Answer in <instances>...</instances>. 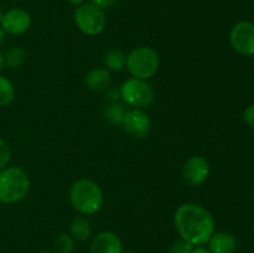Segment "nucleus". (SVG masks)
I'll return each mask as SVG.
<instances>
[{
    "label": "nucleus",
    "mask_w": 254,
    "mask_h": 253,
    "mask_svg": "<svg viewBox=\"0 0 254 253\" xmlns=\"http://www.w3.org/2000/svg\"><path fill=\"white\" fill-rule=\"evenodd\" d=\"M174 225L183 240L192 246L208 242L215 232V218L208 210L197 203H183L174 213Z\"/></svg>",
    "instance_id": "obj_1"
},
{
    "label": "nucleus",
    "mask_w": 254,
    "mask_h": 253,
    "mask_svg": "<svg viewBox=\"0 0 254 253\" xmlns=\"http://www.w3.org/2000/svg\"><path fill=\"white\" fill-rule=\"evenodd\" d=\"M69 201L79 215H94L103 206V191L96 181L86 178L78 179L69 189Z\"/></svg>",
    "instance_id": "obj_2"
},
{
    "label": "nucleus",
    "mask_w": 254,
    "mask_h": 253,
    "mask_svg": "<svg viewBox=\"0 0 254 253\" xmlns=\"http://www.w3.org/2000/svg\"><path fill=\"white\" fill-rule=\"evenodd\" d=\"M30 190V178L19 166L4 168L0 171V202L16 203L25 198Z\"/></svg>",
    "instance_id": "obj_3"
},
{
    "label": "nucleus",
    "mask_w": 254,
    "mask_h": 253,
    "mask_svg": "<svg viewBox=\"0 0 254 253\" xmlns=\"http://www.w3.org/2000/svg\"><path fill=\"white\" fill-rule=\"evenodd\" d=\"M160 66V57L156 50L150 46H139L127 55L126 68L131 77L145 79L154 77Z\"/></svg>",
    "instance_id": "obj_4"
},
{
    "label": "nucleus",
    "mask_w": 254,
    "mask_h": 253,
    "mask_svg": "<svg viewBox=\"0 0 254 253\" xmlns=\"http://www.w3.org/2000/svg\"><path fill=\"white\" fill-rule=\"evenodd\" d=\"M119 92L124 103L133 108H146L154 102V89L145 79L131 77L123 82Z\"/></svg>",
    "instance_id": "obj_5"
},
{
    "label": "nucleus",
    "mask_w": 254,
    "mask_h": 253,
    "mask_svg": "<svg viewBox=\"0 0 254 253\" xmlns=\"http://www.w3.org/2000/svg\"><path fill=\"white\" fill-rule=\"evenodd\" d=\"M73 17L79 31L88 36L99 35L106 27V15H104L103 9L92 2L77 6Z\"/></svg>",
    "instance_id": "obj_6"
},
{
    "label": "nucleus",
    "mask_w": 254,
    "mask_h": 253,
    "mask_svg": "<svg viewBox=\"0 0 254 253\" xmlns=\"http://www.w3.org/2000/svg\"><path fill=\"white\" fill-rule=\"evenodd\" d=\"M230 42L236 52L243 56L254 55V24L240 21L233 25L230 32Z\"/></svg>",
    "instance_id": "obj_7"
},
{
    "label": "nucleus",
    "mask_w": 254,
    "mask_h": 253,
    "mask_svg": "<svg viewBox=\"0 0 254 253\" xmlns=\"http://www.w3.org/2000/svg\"><path fill=\"white\" fill-rule=\"evenodd\" d=\"M122 126L127 134L135 139H145L151 131V121L143 109L127 111Z\"/></svg>",
    "instance_id": "obj_8"
},
{
    "label": "nucleus",
    "mask_w": 254,
    "mask_h": 253,
    "mask_svg": "<svg viewBox=\"0 0 254 253\" xmlns=\"http://www.w3.org/2000/svg\"><path fill=\"white\" fill-rule=\"evenodd\" d=\"M181 174L184 181L188 185L200 186L207 180L210 175V165L203 156L193 155L184 163Z\"/></svg>",
    "instance_id": "obj_9"
},
{
    "label": "nucleus",
    "mask_w": 254,
    "mask_h": 253,
    "mask_svg": "<svg viewBox=\"0 0 254 253\" xmlns=\"http://www.w3.org/2000/svg\"><path fill=\"white\" fill-rule=\"evenodd\" d=\"M1 29L10 35H21L31 26V16L21 7H12L7 10L1 17Z\"/></svg>",
    "instance_id": "obj_10"
},
{
    "label": "nucleus",
    "mask_w": 254,
    "mask_h": 253,
    "mask_svg": "<svg viewBox=\"0 0 254 253\" xmlns=\"http://www.w3.org/2000/svg\"><path fill=\"white\" fill-rule=\"evenodd\" d=\"M89 253H123V245L116 233L103 231L92 241Z\"/></svg>",
    "instance_id": "obj_11"
},
{
    "label": "nucleus",
    "mask_w": 254,
    "mask_h": 253,
    "mask_svg": "<svg viewBox=\"0 0 254 253\" xmlns=\"http://www.w3.org/2000/svg\"><path fill=\"white\" fill-rule=\"evenodd\" d=\"M111 72L104 68V67H97V68L91 69L86 74V78H84V83H86L87 88L93 92L106 91L111 86Z\"/></svg>",
    "instance_id": "obj_12"
},
{
    "label": "nucleus",
    "mask_w": 254,
    "mask_h": 253,
    "mask_svg": "<svg viewBox=\"0 0 254 253\" xmlns=\"http://www.w3.org/2000/svg\"><path fill=\"white\" fill-rule=\"evenodd\" d=\"M207 243L212 253H233L237 247L236 237L230 232H213Z\"/></svg>",
    "instance_id": "obj_13"
},
{
    "label": "nucleus",
    "mask_w": 254,
    "mask_h": 253,
    "mask_svg": "<svg viewBox=\"0 0 254 253\" xmlns=\"http://www.w3.org/2000/svg\"><path fill=\"white\" fill-rule=\"evenodd\" d=\"M127 55L122 50L112 49L107 51L103 56L104 68L108 69L109 72H119L126 68Z\"/></svg>",
    "instance_id": "obj_14"
},
{
    "label": "nucleus",
    "mask_w": 254,
    "mask_h": 253,
    "mask_svg": "<svg viewBox=\"0 0 254 253\" xmlns=\"http://www.w3.org/2000/svg\"><path fill=\"white\" fill-rule=\"evenodd\" d=\"M69 232H71L72 237L77 241L82 242V241L88 240L92 233L91 223L84 216H77L69 225Z\"/></svg>",
    "instance_id": "obj_15"
},
{
    "label": "nucleus",
    "mask_w": 254,
    "mask_h": 253,
    "mask_svg": "<svg viewBox=\"0 0 254 253\" xmlns=\"http://www.w3.org/2000/svg\"><path fill=\"white\" fill-rule=\"evenodd\" d=\"M126 113V107L119 102H111L103 108L104 119L113 126H122Z\"/></svg>",
    "instance_id": "obj_16"
},
{
    "label": "nucleus",
    "mask_w": 254,
    "mask_h": 253,
    "mask_svg": "<svg viewBox=\"0 0 254 253\" xmlns=\"http://www.w3.org/2000/svg\"><path fill=\"white\" fill-rule=\"evenodd\" d=\"M4 60L5 64H7V67H10V68H17L26 60V51L21 46H12L6 51Z\"/></svg>",
    "instance_id": "obj_17"
},
{
    "label": "nucleus",
    "mask_w": 254,
    "mask_h": 253,
    "mask_svg": "<svg viewBox=\"0 0 254 253\" xmlns=\"http://www.w3.org/2000/svg\"><path fill=\"white\" fill-rule=\"evenodd\" d=\"M15 97V89L11 81L6 77L0 76V107L9 106Z\"/></svg>",
    "instance_id": "obj_18"
},
{
    "label": "nucleus",
    "mask_w": 254,
    "mask_h": 253,
    "mask_svg": "<svg viewBox=\"0 0 254 253\" xmlns=\"http://www.w3.org/2000/svg\"><path fill=\"white\" fill-rule=\"evenodd\" d=\"M74 238L71 235L62 233L55 241V252L56 253H72L74 251Z\"/></svg>",
    "instance_id": "obj_19"
},
{
    "label": "nucleus",
    "mask_w": 254,
    "mask_h": 253,
    "mask_svg": "<svg viewBox=\"0 0 254 253\" xmlns=\"http://www.w3.org/2000/svg\"><path fill=\"white\" fill-rule=\"evenodd\" d=\"M193 247H195V246H192L191 243H189L188 241L180 238V240L175 241V242L170 246L168 253H192Z\"/></svg>",
    "instance_id": "obj_20"
},
{
    "label": "nucleus",
    "mask_w": 254,
    "mask_h": 253,
    "mask_svg": "<svg viewBox=\"0 0 254 253\" xmlns=\"http://www.w3.org/2000/svg\"><path fill=\"white\" fill-rule=\"evenodd\" d=\"M10 156H11V151H10L9 145L2 139H0V170L7 165Z\"/></svg>",
    "instance_id": "obj_21"
},
{
    "label": "nucleus",
    "mask_w": 254,
    "mask_h": 253,
    "mask_svg": "<svg viewBox=\"0 0 254 253\" xmlns=\"http://www.w3.org/2000/svg\"><path fill=\"white\" fill-rule=\"evenodd\" d=\"M243 118H245L247 126L254 129V104H251L246 108L245 113H243Z\"/></svg>",
    "instance_id": "obj_22"
},
{
    "label": "nucleus",
    "mask_w": 254,
    "mask_h": 253,
    "mask_svg": "<svg viewBox=\"0 0 254 253\" xmlns=\"http://www.w3.org/2000/svg\"><path fill=\"white\" fill-rule=\"evenodd\" d=\"M118 0H91L92 4L97 5L101 9H106V7H111L112 5H114Z\"/></svg>",
    "instance_id": "obj_23"
},
{
    "label": "nucleus",
    "mask_w": 254,
    "mask_h": 253,
    "mask_svg": "<svg viewBox=\"0 0 254 253\" xmlns=\"http://www.w3.org/2000/svg\"><path fill=\"white\" fill-rule=\"evenodd\" d=\"M107 91V97L111 102H118V99L121 98V92L116 91V89H106Z\"/></svg>",
    "instance_id": "obj_24"
},
{
    "label": "nucleus",
    "mask_w": 254,
    "mask_h": 253,
    "mask_svg": "<svg viewBox=\"0 0 254 253\" xmlns=\"http://www.w3.org/2000/svg\"><path fill=\"white\" fill-rule=\"evenodd\" d=\"M192 253H212V252H211L208 248L202 247V246H196V247H193Z\"/></svg>",
    "instance_id": "obj_25"
},
{
    "label": "nucleus",
    "mask_w": 254,
    "mask_h": 253,
    "mask_svg": "<svg viewBox=\"0 0 254 253\" xmlns=\"http://www.w3.org/2000/svg\"><path fill=\"white\" fill-rule=\"evenodd\" d=\"M67 1H68L69 4L74 5V6H79V5L83 4L84 0H67Z\"/></svg>",
    "instance_id": "obj_26"
},
{
    "label": "nucleus",
    "mask_w": 254,
    "mask_h": 253,
    "mask_svg": "<svg viewBox=\"0 0 254 253\" xmlns=\"http://www.w3.org/2000/svg\"><path fill=\"white\" fill-rule=\"evenodd\" d=\"M5 66V60H4V55L1 54V51H0V71H1L2 68H4Z\"/></svg>",
    "instance_id": "obj_27"
},
{
    "label": "nucleus",
    "mask_w": 254,
    "mask_h": 253,
    "mask_svg": "<svg viewBox=\"0 0 254 253\" xmlns=\"http://www.w3.org/2000/svg\"><path fill=\"white\" fill-rule=\"evenodd\" d=\"M4 39H5V31L1 29V27H0V44L4 41Z\"/></svg>",
    "instance_id": "obj_28"
},
{
    "label": "nucleus",
    "mask_w": 254,
    "mask_h": 253,
    "mask_svg": "<svg viewBox=\"0 0 254 253\" xmlns=\"http://www.w3.org/2000/svg\"><path fill=\"white\" fill-rule=\"evenodd\" d=\"M37 253H56L55 251H40V252Z\"/></svg>",
    "instance_id": "obj_29"
},
{
    "label": "nucleus",
    "mask_w": 254,
    "mask_h": 253,
    "mask_svg": "<svg viewBox=\"0 0 254 253\" xmlns=\"http://www.w3.org/2000/svg\"><path fill=\"white\" fill-rule=\"evenodd\" d=\"M1 17H2V11H1V7H0V22H1Z\"/></svg>",
    "instance_id": "obj_30"
},
{
    "label": "nucleus",
    "mask_w": 254,
    "mask_h": 253,
    "mask_svg": "<svg viewBox=\"0 0 254 253\" xmlns=\"http://www.w3.org/2000/svg\"><path fill=\"white\" fill-rule=\"evenodd\" d=\"M123 253H136V252H134V251H127V252H123Z\"/></svg>",
    "instance_id": "obj_31"
}]
</instances>
